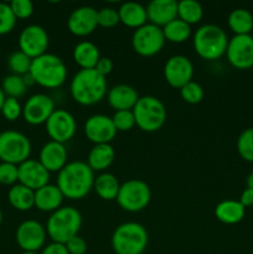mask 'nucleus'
I'll list each match as a JSON object with an SVG mask.
<instances>
[{
  "label": "nucleus",
  "instance_id": "obj_1",
  "mask_svg": "<svg viewBox=\"0 0 253 254\" xmlns=\"http://www.w3.org/2000/svg\"><path fill=\"white\" fill-rule=\"evenodd\" d=\"M94 171L84 161L67 163L57 175V188L64 198L82 200L86 197L94 185Z\"/></svg>",
  "mask_w": 253,
  "mask_h": 254
},
{
  "label": "nucleus",
  "instance_id": "obj_2",
  "mask_svg": "<svg viewBox=\"0 0 253 254\" xmlns=\"http://www.w3.org/2000/svg\"><path fill=\"white\" fill-rule=\"evenodd\" d=\"M107 79L94 68L79 69L69 84L71 97L81 106H94L107 96Z\"/></svg>",
  "mask_w": 253,
  "mask_h": 254
},
{
  "label": "nucleus",
  "instance_id": "obj_3",
  "mask_svg": "<svg viewBox=\"0 0 253 254\" xmlns=\"http://www.w3.org/2000/svg\"><path fill=\"white\" fill-rule=\"evenodd\" d=\"M29 73L34 78L35 84L47 89H56L66 82L68 72L61 57L46 52L32 60Z\"/></svg>",
  "mask_w": 253,
  "mask_h": 254
},
{
  "label": "nucleus",
  "instance_id": "obj_4",
  "mask_svg": "<svg viewBox=\"0 0 253 254\" xmlns=\"http://www.w3.org/2000/svg\"><path fill=\"white\" fill-rule=\"evenodd\" d=\"M228 40L230 39L222 27L213 24H205L193 34V50L202 60L216 61L226 55Z\"/></svg>",
  "mask_w": 253,
  "mask_h": 254
},
{
  "label": "nucleus",
  "instance_id": "obj_5",
  "mask_svg": "<svg viewBox=\"0 0 253 254\" xmlns=\"http://www.w3.org/2000/svg\"><path fill=\"white\" fill-rule=\"evenodd\" d=\"M81 227V212L72 206H62L50 215L45 228L52 242L66 245L71 238L78 236Z\"/></svg>",
  "mask_w": 253,
  "mask_h": 254
},
{
  "label": "nucleus",
  "instance_id": "obj_6",
  "mask_svg": "<svg viewBox=\"0 0 253 254\" xmlns=\"http://www.w3.org/2000/svg\"><path fill=\"white\" fill-rule=\"evenodd\" d=\"M148 241V232L143 225L126 222L114 230L111 243L116 254H143Z\"/></svg>",
  "mask_w": 253,
  "mask_h": 254
},
{
  "label": "nucleus",
  "instance_id": "obj_7",
  "mask_svg": "<svg viewBox=\"0 0 253 254\" xmlns=\"http://www.w3.org/2000/svg\"><path fill=\"white\" fill-rule=\"evenodd\" d=\"M135 126L146 133H154L163 128L168 112L163 102L154 96L139 97L133 108Z\"/></svg>",
  "mask_w": 253,
  "mask_h": 254
},
{
  "label": "nucleus",
  "instance_id": "obj_8",
  "mask_svg": "<svg viewBox=\"0 0 253 254\" xmlns=\"http://www.w3.org/2000/svg\"><path fill=\"white\" fill-rule=\"evenodd\" d=\"M151 200V191L148 184L139 179H131L121 185L117 202L126 212H140L148 207Z\"/></svg>",
  "mask_w": 253,
  "mask_h": 254
},
{
  "label": "nucleus",
  "instance_id": "obj_9",
  "mask_svg": "<svg viewBox=\"0 0 253 254\" xmlns=\"http://www.w3.org/2000/svg\"><path fill=\"white\" fill-rule=\"evenodd\" d=\"M31 141L25 134L17 130H4L0 133V160L20 165L30 159Z\"/></svg>",
  "mask_w": 253,
  "mask_h": 254
},
{
  "label": "nucleus",
  "instance_id": "obj_10",
  "mask_svg": "<svg viewBox=\"0 0 253 254\" xmlns=\"http://www.w3.org/2000/svg\"><path fill=\"white\" fill-rule=\"evenodd\" d=\"M165 42L163 29L150 22H146L145 25L136 29L131 36V47L135 54L143 57L158 55L163 50Z\"/></svg>",
  "mask_w": 253,
  "mask_h": 254
},
{
  "label": "nucleus",
  "instance_id": "obj_11",
  "mask_svg": "<svg viewBox=\"0 0 253 254\" xmlns=\"http://www.w3.org/2000/svg\"><path fill=\"white\" fill-rule=\"evenodd\" d=\"M226 57L232 67L248 69L253 67V36L252 35H233L228 40Z\"/></svg>",
  "mask_w": 253,
  "mask_h": 254
},
{
  "label": "nucleus",
  "instance_id": "obj_12",
  "mask_svg": "<svg viewBox=\"0 0 253 254\" xmlns=\"http://www.w3.org/2000/svg\"><path fill=\"white\" fill-rule=\"evenodd\" d=\"M45 127L50 139L61 144L71 140L77 130L76 119L66 109H55Z\"/></svg>",
  "mask_w": 253,
  "mask_h": 254
},
{
  "label": "nucleus",
  "instance_id": "obj_13",
  "mask_svg": "<svg viewBox=\"0 0 253 254\" xmlns=\"http://www.w3.org/2000/svg\"><path fill=\"white\" fill-rule=\"evenodd\" d=\"M49 45V34L40 25H29L19 35V50L32 60L46 54Z\"/></svg>",
  "mask_w": 253,
  "mask_h": 254
},
{
  "label": "nucleus",
  "instance_id": "obj_14",
  "mask_svg": "<svg viewBox=\"0 0 253 254\" xmlns=\"http://www.w3.org/2000/svg\"><path fill=\"white\" fill-rule=\"evenodd\" d=\"M47 232L46 228L35 220H26L16 228V243L24 252H39L45 247Z\"/></svg>",
  "mask_w": 253,
  "mask_h": 254
},
{
  "label": "nucleus",
  "instance_id": "obj_15",
  "mask_svg": "<svg viewBox=\"0 0 253 254\" xmlns=\"http://www.w3.org/2000/svg\"><path fill=\"white\" fill-rule=\"evenodd\" d=\"M55 102L44 93L32 94L22 106V118L30 126L45 124L55 112Z\"/></svg>",
  "mask_w": 253,
  "mask_h": 254
},
{
  "label": "nucleus",
  "instance_id": "obj_16",
  "mask_svg": "<svg viewBox=\"0 0 253 254\" xmlns=\"http://www.w3.org/2000/svg\"><path fill=\"white\" fill-rule=\"evenodd\" d=\"M193 64L189 57L184 55H174L164 66V78L173 88L181 89L192 81Z\"/></svg>",
  "mask_w": 253,
  "mask_h": 254
},
{
  "label": "nucleus",
  "instance_id": "obj_17",
  "mask_svg": "<svg viewBox=\"0 0 253 254\" xmlns=\"http://www.w3.org/2000/svg\"><path fill=\"white\" fill-rule=\"evenodd\" d=\"M84 134L89 141L97 144H111L116 138L117 129L112 117L106 114H93L84 123Z\"/></svg>",
  "mask_w": 253,
  "mask_h": 254
},
{
  "label": "nucleus",
  "instance_id": "obj_18",
  "mask_svg": "<svg viewBox=\"0 0 253 254\" xmlns=\"http://www.w3.org/2000/svg\"><path fill=\"white\" fill-rule=\"evenodd\" d=\"M97 11L92 6H79L69 14L67 19V29L77 37H84L94 32L98 27Z\"/></svg>",
  "mask_w": 253,
  "mask_h": 254
},
{
  "label": "nucleus",
  "instance_id": "obj_19",
  "mask_svg": "<svg viewBox=\"0 0 253 254\" xmlns=\"http://www.w3.org/2000/svg\"><path fill=\"white\" fill-rule=\"evenodd\" d=\"M19 168V184L36 191L50 184V173L39 160L27 159L17 165Z\"/></svg>",
  "mask_w": 253,
  "mask_h": 254
},
{
  "label": "nucleus",
  "instance_id": "obj_20",
  "mask_svg": "<svg viewBox=\"0 0 253 254\" xmlns=\"http://www.w3.org/2000/svg\"><path fill=\"white\" fill-rule=\"evenodd\" d=\"M67 156L68 153L64 144L50 140L40 150L39 161L50 174L60 173L66 166Z\"/></svg>",
  "mask_w": 253,
  "mask_h": 254
},
{
  "label": "nucleus",
  "instance_id": "obj_21",
  "mask_svg": "<svg viewBox=\"0 0 253 254\" xmlns=\"http://www.w3.org/2000/svg\"><path fill=\"white\" fill-rule=\"evenodd\" d=\"M148 22L161 27L178 19V1L176 0H153L146 5Z\"/></svg>",
  "mask_w": 253,
  "mask_h": 254
},
{
  "label": "nucleus",
  "instance_id": "obj_22",
  "mask_svg": "<svg viewBox=\"0 0 253 254\" xmlns=\"http://www.w3.org/2000/svg\"><path fill=\"white\" fill-rule=\"evenodd\" d=\"M139 99V94L134 87L129 84H117L107 93V101L114 111H133Z\"/></svg>",
  "mask_w": 253,
  "mask_h": 254
},
{
  "label": "nucleus",
  "instance_id": "obj_23",
  "mask_svg": "<svg viewBox=\"0 0 253 254\" xmlns=\"http://www.w3.org/2000/svg\"><path fill=\"white\" fill-rule=\"evenodd\" d=\"M64 196L57 185L47 184L44 188L35 191V207L42 212H55L62 207Z\"/></svg>",
  "mask_w": 253,
  "mask_h": 254
},
{
  "label": "nucleus",
  "instance_id": "obj_24",
  "mask_svg": "<svg viewBox=\"0 0 253 254\" xmlns=\"http://www.w3.org/2000/svg\"><path fill=\"white\" fill-rule=\"evenodd\" d=\"M119 20L122 24L130 29H139L148 22L146 7L135 1H126L118 9Z\"/></svg>",
  "mask_w": 253,
  "mask_h": 254
},
{
  "label": "nucleus",
  "instance_id": "obj_25",
  "mask_svg": "<svg viewBox=\"0 0 253 254\" xmlns=\"http://www.w3.org/2000/svg\"><path fill=\"white\" fill-rule=\"evenodd\" d=\"M116 151L111 144H97L91 149L87 158V164L96 173H104L113 164Z\"/></svg>",
  "mask_w": 253,
  "mask_h": 254
},
{
  "label": "nucleus",
  "instance_id": "obj_26",
  "mask_svg": "<svg viewBox=\"0 0 253 254\" xmlns=\"http://www.w3.org/2000/svg\"><path fill=\"white\" fill-rule=\"evenodd\" d=\"M246 207L236 200H223L215 207V216L225 225H236L245 217Z\"/></svg>",
  "mask_w": 253,
  "mask_h": 254
},
{
  "label": "nucleus",
  "instance_id": "obj_27",
  "mask_svg": "<svg viewBox=\"0 0 253 254\" xmlns=\"http://www.w3.org/2000/svg\"><path fill=\"white\" fill-rule=\"evenodd\" d=\"M74 62L81 67V69H91L96 67L101 59L99 49L97 45H94L91 41H81L74 46L73 49Z\"/></svg>",
  "mask_w": 253,
  "mask_h": 254
},
{
  "label": "nucleus",
  "instance_id": "obj_28",
  "mask_svg": "<svg viewBox=\"0 0 253 254\" xmlns=\"http://www.w3.org/2000/svg\"><path fill=\"white\" fill-rule=\"evenodd\" d=\"M7 200L17 211H29L35 207V191L17 183L7 191Z\"/></svg>",
  "mask_w": 253,
  "mask_h": 254
},
{
  "label": "nucleus",
  "instance_id": "obj_29",
  "mask_svg": "<svg viewBox=\"0 0 253 254\" xmlns=\"http://www.w3.org/2000/svg\"><path fill=\"white\" fill-rule=\"evenodd\" d=\"M122 184L111 173H102L94 179L93 190L96 191L97 195L104 201H113L117 200L119 189Z\"/></svg>",
  "mask_w": 253,
  "mask_h": 254
},
{
  "label": "nucleus",
  "instance_id": "obj_30",
  "mask_svg": "<svg viewBox=\"0 0 253 254\" xmlns=\"http://www.w3.org/2000/svg\"><path fill=\"white\" fill-rule=\"evenodd\" d=\"M227 25L235 35H251L253 30L252 12L243 7H237L228 15Z\"/></svg>",
  "mask_w": 253,
  "mask_h": 254
},
{
  "label": "nucleus",
  "instance_id": "obj_31",
  "mask_svg": "<svg viewBox=\"0 0 253 254\" xmlns=\"http://www.w3.org/2000/svg\"><path fill=\"white\" fill-rule=\"evenodd\" d=\"M191 26L183 20L175 19L163 27V34L166 41L171 44H183L191 36Z\"/></svg>",
  "mask_w": 253,
  "mask_h": 254
},
{
  "label": "nucleus",
  "instance_id": "obj_32",
  "mask_svg": "<svg viewBox=\"0 0 253 254\" xmlns=\"http://www.w3.org/2000/svg\"><path fill=\"white\" fill-rule=\"evenodd\" d=\"M203 17V9L200 2L195 0L178 1V19L191 25L198 24Z\"/></svg>",
  "mask_w": 253,
  "mask_h": 254
},
{
  "label": "nucleus",
  "instance_id": "obj_33",
  "mask_svg": "<svg viewBox=\"0 0 253 254\" xmlns=\"http://www.w3.org/2000/svg\"><path fill=\"white\" fill-rule=\"evenodd\" d=\"M1 89L6 97H12V98H17L24 96L27 91V86L25 84L22 76H17V74H7L4 77L1 83Z\"/></svg>",
  "mask_w": 253,
  "mask_h": 254
},
{
  "label": "nucleus",
  "instance_id": "obj_34",
  "mask_svg": "<svg viewBox=\"0 0 253 254\" xmlns=\"http://www.w3.org/2000/svg\"><path fill=\"white\" fill-rule=\"evenodd\" d=\"M31 64L32 59H30L27 55H25L20 50L10 54L9 59H7V66H9L10 71L17 76H25V74L29 73Z\"/></svg>",
  "mask_w": 253,
  "mask_h": 254
},
{
  "label": "nucleus",
  "instance_id": "obj_35",
  "mask_svg": "<svg viewBox=\"0 0 253 254\" xmlns=\"http://www.w3.org/2000/svg\"><path fill=\"white\" fill-rule=\"evenodd\" d=\"M237 151L241 158L246 161L253 163V128H247L238 135Z\"/></svg>",
  "mask_w": 253,
  "mask_h": 254
},
{
  "label": "nucleus",
  "instance_id": "obj_36",
  "mask_svg": "<svg viewBox=\"0 0 253 254\" xmlns=\"http://www.w3.org/2000/svg\"><path fill=\"white\" fill-rule=\"evenodd\" d=\"M180 96L186 103L198 104L202 102L203 97H205V91L201 84L195 81H191L180 89Z\"/></svg>",
  "mask_w": 253,
  "mask_h": 254
},
{
  "label": "nucleus",
  "instance_id": "obj_37",
  "mask_svg": "<svg viewBox=\"0 0 253 254\" xmlns=\"http://www.w3.org/2000/svg\"><path fill=\"white\" fill-rule=\"evenodd\" d=\"M16 20L10 4L0 1V35L11 32L16 25Z\"/></svg>",
  "mask_w": 253,
  "mask_h": 254
},
{
  "label": "nucleus",
  "instance_id": "obj_38",
  "mask_svg": "<svg viewBox=\"0 0 253 254\" xmlns=\"http://www.w3.org/2000/svg\"><path fill=\"white\" fill-rule=\"evenodd\" d=\"M117 131H129L135 127L133 111H118L112 117Z\"/></svg>",
  "mask_w": 253,
  "mask_h": 254
},
{
  "label": "nucleus",
  "instance_id": "obj_39",
  "mask_svg": "<svg viewBox=\"0 0 253 254\" xmlns=\"http://www.w3.org/2000/svg\"><path fill=\"white\" fill-rule=\"evenodd\" d=\"M97 20H98V26L104 29H112L121 22L118 10L109 6L102 7L97 11Z\"/></svg>",
  "mask_w": 253,
  "mask_h": 254
},
{
  "label": "nucleus",
  "instance_id": "obj_40",
  "mask_svg": "<svg viewBox=\"0 0 253 254\" xmlns=\"http://www.w3.org/2000/svg\"><path fill=\"white\" fill-rule=\"evenodd\" d=\"M1 114L5 119L14 122L22 116V106L17 98L6 97L1 108Z\"/></svg>",
  "mask_w": 253,
  "mask_h": 254
},
{
  "label": "nucleus",
  "instance_id": "obj_41",
  "mask_svg": "<svg viewBox=\"0 0 253 254\" xmlns=\"http://www.w3.org/2000/svg\"><path fill=\"white\" fill-rule=\"evenodd\" d=\"M19 183V168L11 163H0V184L12 186Z\"/></svg>",
  "mask_w": 253,
  "mask_h": 254
},
{
  "label": "nucleus",
  "instance_id": "obj_42",
  "mask_svg": "<svg viewBox=\"0 0 253 254\" xmlns=\"http://www.w3.org/2000/svg\"><path fill=\"white\" fill-rule=\"evenodd\" d=\"M9 4L16 19H29L34 12V4L30 0H12Z\"/></svg>",
  "mask_w": 253,
  "mask_h": 254
},
{
  "label": "nucleus",
  "instance_id": "obj_43",
  "mask_svg": "<svg viewBox=\"0 0 253 254\" xmlns=\"http://www.w3.org/2000/svg\"><path fill=\"white\" fill-rule=\"evenodd\" d=\"M66 248L69 254H86L87 253V242L79 236H74L73 238L66 243Z\"/></svg>",
  "mask_w": 253,
  "mask_h": 254
},
{
  "label": "nucleus",
  "instance_id": "obj_44",
  "mask_svg": "<svg viewBox=\"0 0 253 254\" xmlns=\"http://www.w3.org/2000/svg\"><path fill=\"white\" fill-rule=\"evenodd\" d=\"M113 67H114L113 61H112L109 57H101L98 64H97L96 67H94V69H96L99 74H102L103 77H107L108 74L112 73Z\"/></svg>",
  "mask_w": 253,
  "mask_h": 254
},
{
  "label": "nucleus",
  "instance_id": "obj_45",
  "mask_svg": "<svg viewBox=\"0 0 253 254\" xmlns=\"http://www.w3.org/2000/svg\"><path fill=\"white\" fill-rule=\"evenodd\" d=\"M41 254H69V253L68 251H67L66 246L62 245V243L51 242L47 246H45Z\"/></svg>",
  "mask_w": 253,
  "mask_h": 254
},
{
  "label": "nucleus",
  "instance_id": "obj_46",
  "mask_svg": "<svg viewBox=\"0 0 253 254\" xmlns=\"http://www.w3.org/2000/svg\"><path fill=\"white\" fill-rule=\"evenodd\" d=\"M241 203H242L245 207H248V206H252L253 205V190L252 189H245L241 193V197H240Z\"/></svg>",
  "mask_w": 253,
  "mask_h": 254
},
{
  "label": "nucleus",
  "instance_id": "obj_47",
  "mask_svg": "<svg viewBox=\"0 0 253 254\" xmlns=\"http://www.w3.org/2000/svg\"><path fill=\"white\" fill-rule=\"evenodd\" d=\"M246 183H247V188L252 189L253 190V171L247 176V180H246Z\"/></svg>",
  "mask_w": 253,
  "mask_h": 254
},
{
  "label": "nucleus",
  "instance_id": "obj_48",
  "mask_svg": "<svg viewBox=\"0 0 253 254\" xmlns=\"http://www.w3.org/2000/svg\"><path fill=\"white\" fill-rule=\"evenodd\" d=\"M5 98H6V96H5V93L2 92L1 87H0V112H1V108H2V104H4V101Z\"/></svg>",
  "mask_w": 253,
  "mask_h": 254
},
{
  "label": "nucleus",
  "instance_id": "obj_49",
  "mask_svg": "<svg viewBox=\"0 0 253 254\" xmlns=\"http://www.w3.org/2000/svg\"><path fill=\"white\" fill-rule=\"evenodd\" d=\"M1 222H2V211L1 208H0V225H1Z\"/></svg>",
  "mask_w": 253,
  "mask_h": 254
},
{
  "label": "nucleus",
  "instance_id": "obj_50",
  "mask_svg": "<svg viewBox=\"0 0 253 254\" xmlns=\"http://www.w3.org/2000/svg\"><path fill=\"white\" fill-rule=\"evenodd\" d=\"M22 254H39V252H24Z\"/></svg>",
  "mask_w": 253,
  "mask_h": 254
},
{
  "label": "nucleus",
  "instance_id": "obj_51",
  "mask_svg": "<svg viewBox=\"0 0 253 254\" xmlns=\"http://www.w3.org/2000/svg\"><path fill=\"white\" fill-rule=\"evenodd\" d=\"M252 74H253V67H252Z\"/></svg>",
  "mask_w": 253,
  "mask_h": 254
}]
</instances>
